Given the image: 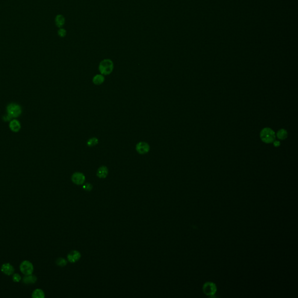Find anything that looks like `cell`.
<instances>
[{
	"mask_svg": "<svg viewBox=\"0 0 298 298\" xmlns=\"http://www.w3.org/2000/svg\"><path fill=\"white\" fill-rule=\"evenodd\" d=\"M114 63L110 59H105L102 61L99 66V70L103 75H108L114 70Z\"/></svg>",
	"mask_w": 298,
	"mask_h": 298,
	"instance_id": "1",
	"label": "cell"
},
{
	"mask_svg": "<svg viewBox=\"0 0 298 298\" xmlns=\"http://www.w3.org/2000/svg\"><path fill=\"white\" fill-rule=\"evenodd\" d=\"M260 138L265 143H272L276 139L275 132L269 128H265L260 132Z\"/></svg>",
	"mask_w": 298,
	"mask_h": 298,
	"instance_id": "2",
	"label": "cell"
},
{
	"mask_svg": "<svg viewBox=\"0 0 298 298\" xmlns=\"http://www.w3.org/2000/svg\"><path fill=\"white\" fill-rule=\"evenodd\" d=\"M7 114L11 118H17L22 113V109L19 105L16 103H11L7 106Z\"/></svg>",
	"mask_w": 298,
	"mask_h": 298,
	"instance_id": "3",
	"label": "cell"
},
{
	"mask_svg": "<svg viewBox=\"0 0 298 298\" xmlns=\"http://www.w3.org/2000/svg\"><path fill=\"white\" fill-rule=\"evenodd\" d=\"M19 268L21 273L25 276L32 274L34 270L33 264L28 260L23 261L20 263Z\"/></svg>",
	"mask_w": 298,
	"mask_h": 298,
	"instance_id": "4",
	"label": "cell"
},
{
	"mask_svg": "<svg viewBox=\"0 0 298 298\" xmlns=\"http://www.w3.org/2000/svg\"><path fill=\"white\" fill-rule=\"evenodd\" d=\"M150 149L149 144L145 141H140L136 145V150L140 154H147Z\"/></svg>",
	"mask_w": 298,
	"mask_h": 298,
	"instance_id": "5",
	"label": "cell"
},
{
	"mask_svg": "<svg viewBox=\"0 0 298 298\" xmlns=\"http://www.w3.org/2000/svg\"><path fill=\"white\" fill-rule=\"evenodd\" d=\"M71 179H72V181L74 183H75L76 185H80L83 184V183L85 182V176L83 174H82L81 173L77 172V173H75L72 175Z\"/></svg>",
	"mask_w": 298,
	"mask_h": 298,
	"instance_id": "6",
	"label": "cell"
},
{
	"mask_svg": "<svg viewBox=\"0 0 298 298\" xmlns=\"http://www.w3.org/2000/svg\"><path fill=\"white\" fill-rule=\"evenodd\" d=\"M203 291L205 294L211 296L215 294L216 292V286L215 284L212 282H207L204 285Z\"/></svg>",
	"mask_w": 298,
	"mask_h": 298,
	"instance_id": "7",
	"label": "cell"
},
{
	"mask_svg": "<svg viewBox=\"0 0 298 298\" xmlns=\"http://www.w3.org/2000/svg\"><path fill=\"white\" fill-rule=\"evenodd\" d=\"M1 270L4 274L7 276H11L14 274L15 269L12 265L10 263H4L2 265Z\"/></svg>",
	"mask_w": 298,
	"mask_h": 298,
	"instance_id": "8",
	"label": "cell"
},
{
	"mask_svg": "<svg viewBox=\"0 0 298 298\" xmlns=\"http://www.w3.org/2000/svg\"><path fill=\"white\" fill-rule=\"evenodd\" d=\"M81 257L80 253L77 250L71 251L68 254V260L70 263H74L78 262Z\"/></svg>",
	"mask_w": 298,
	"mask_h": 298,
	"instance_id": "9",
	"label": "cell"
},
{
	"mask_svg": "<svg viewBox=\"0 0 298 298\" xmlns=\"http://www.w3.org/2000/svg\"><path fill=\"white\" fill-rule=\"evenodd\" d=\"M108 174V170L107 167L102 166L99 168L97 171V176L102 179L105 178Z\"/></svg>",
	"mask_w": 298,
	"mask_h": 298,
	"instance_id": "10",
	"label": "cell"
},
{
	"mask_svg": "<svg viewBox=\"0 0 298 298\" xmlns=\"http://www.w3.org/2000/svg\"><path fill=\"white\" fill-rule=\"evenodd\" d=\"M9 128L14 132H18L20 131V129L21 128L20 123L18 121V120H14L10 122Z\"/></svg>",
	"mask_w": 298,
	"mask_h": 298,
	"instance_id": "11",
	"label": "cell"
},
{
	"mask_svg": "<svg viewBox=\"0 0 298 298\" xmlns=\"http://www.w3.org/2000/svg\"><path fill=\"white\" fill-rule=\"evenodd\" d=\"M105 80L104 76L102 74H97L93 78V82L96 85H100L104 83Z\"/></svg>",
	"mask_w": 298,
	"mask_h": 298,
	"instance_id": "12",
	"label": "cell"
},
{
	"mask_svg": "<svg viewBox=\"0 0 298 298\" xmlns=\"http://www.w3.org/2000/svg\"><path fill=\"white\" fill-rule=\"evenodd\" d=\"M37 278L35 276L30 274V275L25 276L23 278V282L25 284L35 283L37 281Z\"/></svg>",
	"mask_w": 298,
	"mask_h": 298,
	"instance_id": "13",
	"label": "cell"
},
{
	"mask_svg": "<svg viewBox=\"0 0 298 298\" xmlns=\"http://www.w3.org/2000/svg\"><path fill=\"white\" fill-rule=\"evenodd\" d=\"M65 22V18L62 15H57V17H55V25H57V27H58L59 28H62L64 25Z\"/></svg>",
	"mask_w": 298,
	"mask_h": 298,
	"instance_id": "14",
	"label": "cell"
},
{
	"mask_svg": "<svg viewBox=\"0 0 298 298\" xmlns=\"http://www.w3.org/2000/svg\"><path fill=\"white\" fill-rule=\"evenodd\" d=\"M32 297L33 298H44L45 297V295L44 291L42 289H36L32 292Z\"/></svg>",
	"mask_w": 298,
	"mask_h": 298,
	"instance_id": "15",
	"label": "cell"
},
{
	"mask_svg": "<svg viewBox=\"0 0 298 298\" xmlns=\"http://www.w3.org/2000/svg\"><path fill=\"white\" fill-rule=\"evenodd\" d=\"M277 136L279 139L284 140L287 138L288 133H287V132L285 129H280V131H278V132L277 133Z\"/></svg>",
	"mask_w": 298,
	"mask_h": 298,
	"instance_id": "16",
	"label": "cell"
},
{
	"mask_svg": "<svg viewBox=\"0 0 298 298\" xmlns=\"http://www.w3.org/2000/svg\"><path fill=\"white\" fill-rule=\"evenodd\" d=\"M99 143V140L97 138H92L88 140L87 142V145L88 147H93L96 146Z\"/></svg>",
	"mask_w": 298,
	"mask_h": 298,
	"instance_id": "17",
	"label": "cell"
},
{
	"mask_svg": "<svg viewBox=\"0 0 298 298\" xmlns=\"http://www.w3.org/2000/svg\"><path fill=\"white\" fill-rule=\"evenodd\" d=\"M56 264H57V265H58L59 267H64L67 265V261L64 258L59 257L56 260Z\"/></svg>",
	"mask_w": 298,
	"mask_h": 298,
	"instance_id": "18",
	"label": "cell"
},
{
	"mask_svg": "<svg viewBox=\"0 0 298 298\" xmlns=\"http://www.w3.org/2000/svg\"><path fill=\"white\" fill-rule=\"evenodd\" d=\"M58 35L61 37H64L67 35V30L63 28H60L58 31Z\"/></svg>",
	"mask_w": 298,
	"mask_h": 298,
	"instance_id": "19",
	"label": "cell"
},
{
	"mask_svg": "<svg viewBox=\"0 0 298 298\" xmlns=\"http://www.w3.org/2000/svg\"><path fill=\"white\" fill-rule=\"evenodd\" d=\"M83 188L84 190L86 191H88V192H90L93 189V185L89 183H85L83 186Z\"/></svg>",
	"mask_w": 298,
	"mask_h": 298,
	"instance_id": "20",
	"label": "cell"
},
{
	"mask_svg": "<svg viewBox=\"0 0 298 298\" xmlns=\"http://www.w3.org/2000/svg\"><path fill=\"white\" fill-rule=\"evenodd\" d=\"M12 280L15 282H18L21 280V277L18 274H12Z\"/></svg>",
	"mask_w": 298,
	"mask_h": 298,
	"instance_id": "21",
	"label": "cell"
},
{
	"mask_svg": "<svg viewBox=\"0 0 298 298\" xmlns=\"http://www.w3.org/2000/svg\"><path fill=\"white\" fill-rule=\"evenodd\" d=\"M11 118H12L9 115L7 114V115H5V116H4L3 120L5 121H10L11 120Z\"/></svg>",
	"mask_w": 298,
	"mask_h": 298,
	"instance_id": "22",
	"label": "cell"
},
{
	"mask_svg": "<svg viewBox=\"0 0 298 298\" xmlns=\"http://www.w3.org/2000/svg\"><path fill=\"white\" fill-rule=\"evenodd\" d=\"M273 143H274V146H276V147H278V146H280V142L279 141H276V140H275V141L273 142Z\"/></svg>",
	"mask_w": 298,
	"mask_h": 298,
	"instance_id": "23",
	"label": "cell"
}]
</instances>
